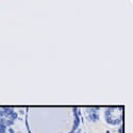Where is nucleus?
Returning <instances> with one entry per match:
<instances>
[]
</instances>
